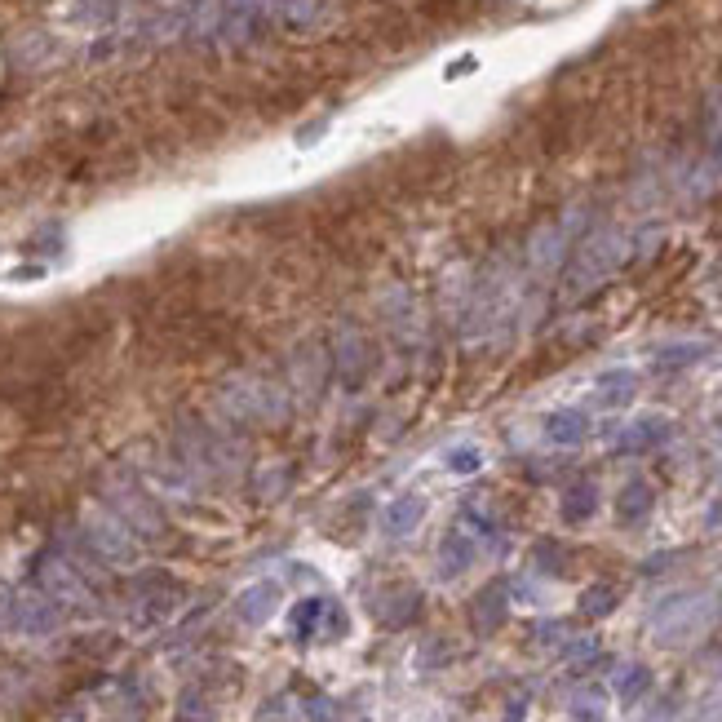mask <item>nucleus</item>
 <instances>
[{
  "instance_id": "nucleus-1",
  "label": "nucleus",
  "mask_w": 722,
  "mask_h": 722,
  "mask_svg": "<svg viewBox=\"0 0 722 722\" xmlns=\"http://www.w3.org/2000/svg\"><path fill=\"white\" fill-rule=\"evenodd\" d=\"M421 514H426V501L421 497H404V501H395L386 510V532H395V536H404L412 532L421 523Z\"/></svg>"
},
{
  "instance_id": "nucleus-2",
  "label": "nucleus",
  "mask_w": 722,
  "mask_h": 722,
  "mask_svg": "<svg viewBox=\"0 0 722 722\" xmlns=\"http://www.w3.org/2000/svg\"><path fill=\"white\" fill-rule=\"evenodd\" d=\"M275 598H280V594H275V585H253V590L240 598V612H244V621L262 625L266 616L275 612Z\"/></svg>"
},
{
  "instance_id": "nucleus-3",
  "label": "nucleus",
  "mask_w": 722,
  "mask_h": 722,
  "mask_svg": "<svg viewBox=\"0 0 722 722\" xmlns=\"http://www.w3.org/2000/svg\"><path fill=\"white\" fill-rule=\"evenodd\" d=\"M501 616H505V590H501V585H488V590L479 594L474 621H479V629H497V625H501Z\"/></svg>"
},
{
  "instance_id": "nucleus-4",
  "label": "nucleus",
  "mask_w": 722,
  "mask_h": 722,
  "mask_svg": "<svg viewBox=\"0 0 722 722\" xmlns=\"http://www.w3.org/2000/svg\"><path fill=\"white\" fill-rule=\"evenodd\" d=\"M647 510H652V488H647V483H629L621 492V519L634 523V519H643Z\"/></svg>"
},
{
  "instance_id": "nucleus-5",
  "label": "nucleus",
  "mask_w": 722,
  "mask_h": 722,
  "mask_svg": "<svg viewBox=\"0 0 722 722\" xmlns=\"http://www.w3.org/2000/svg\"><path fill=\"white\" fill-rule=\"evenodd\" d=\"M550 439L554 443H581L585 439V417L581 412H559V417H550Z\"/></svg>"
},
{
  "instance_id": "nucleus-6",
  "label": "nucleus",
  "mask_w": 722,
  "mask_h": 722,
  "mask_svg": "<svg viewBox=\"0 0 722 722\" xmlns=\"http://www.w3.org/2000/svg\"><path fill=\"white\" fill-rule=\"evenodd\" d=\"M563 514H567V519H572V523L590 519V514H594V488H590V483H581V488H572V492H567V501H563Z\"/></svg>"
},
{
  "instance_id": "nucleus-7",
  "label": "nucleus",
  "mask_w": 722,
  "mask_h": 722,
  "mask_svg": "<svg viewBox=\"0 0 722 722\" xmlns=\"http://www.w3.org/2000/svg\"><path fill=\"white\" fill-rule=\"evenodd\" d=\"M466 563H470V541H461V536H448V541H443V572L457 576Z\"/></svg>"
},
{
  "instance_id": "nucleus-8",
  "label": "nucleus",
  "mask_w": 722,
  "mask_h": 722,
  "mask_svg": "<svg viewBox=\"0 0 722 722\" xmlns=\"http://www.w3.org/2000/svg\"><path fill=\"white\" fill-rule=\"evenodd\" d=\"M660 435H665V426H660V421H643V426H634L621 443H625V448H647V443L660 439Z\"/></svg>"
},
{
  "instance_id": "nucleus-9",
  "label": "nucleus",
  "mask_w": 722,
  "mask_h": 722,
  "mask_svg": "<svg viewBox=\"0 0 722 722\" xmlns=\"http://www.w3.org/2000/svg\"><path fill=\"white\" fill-rule=\"evenodd\" d=\"M612 603H616V590L598 585V590L585 594V616H603V612H612Z\"/></svg>"
},
{
  "instance_id": "nucleus-10",
  "label": "nucleus",
  "mask_w": 722,
  "mask_h": 722,
  "mask_svg": "<svg viewBox=\"0 0 722 722\" xmlns=\"http://www.w3.org/2000/svg\"><path fill=\"white\" fill-rule=\"evenodd\" d=\"M647 683H652V678H647V669H643V665L625 669V678H621V696H625V700H634L638 691H647Z\"/></svg>"
},
{
  "instance_id": "nucleus-11",
  "label": "nucleus",
  "mask_w": 722,
  "mask_h": 722,
  "mask_svg": "<svg viewBox=\"0 0 722 722\" xmlns=\"http://www.w3.org/2000/svg\"><path fill=\"white\" fill-rule=\"evenodd\" d=\"M474 466H479L474 452H457V457H452V470H474Z\"/></svg>"
}]
</instances>
